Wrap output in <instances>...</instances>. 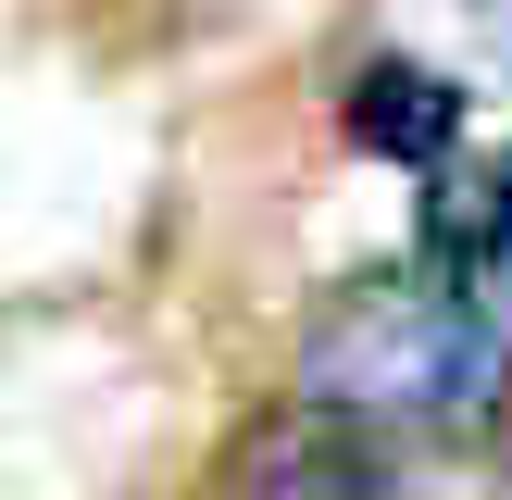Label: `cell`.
Returning a JSON list of instances; mask_svg holds the SVG:
<instances>
[{
  "label": "cell",
  "instance_id": "6da1fadb",
  "mask_svg": "<svg viewBox=\"0 0 512 500\" xmlns=\"http://www.w3.org/2000/svg\"><path fill=\"white\" fill-rule=\"evenodd\" d=\"M300 375H313V400L338 425H375V438H388V425L488 413L512 350H500V325L475 313L438 263H375V275H350V288H325L313 338H300Z\"/></svg>",
  "mask_w": 512,
  "mask_h": 500
},
{
  "label": "cell",
  "instance_id": "7a4b0ae2",
  "mask_svg": "<svg viewBox=\"0 0 512 500\" xmlns=\"http://www.w3.org/2000/svg\"><path fill=\"white\" fill-rule=\"evenodd\" d=\"M350 138H363L375 163H400V175H450V150H463V88H450L438 63H413V50H375V63L350 75Z\"/></svg>",
  "mask_w": 512,
  "mask_h": 500
},
{
  "label": "cell",
  "instance_id": "3957f363",
  "mask_svg": "<svg viewBox=\"0 0 512 500\" xmlns=\"http://www.w3.org/2000/svg\"><path fill=\"white\" fill-rule=\"evenodd\" d=\"M238 500H413V475L388 463V438L375 425H275L263 450H250Z\"/></svg>",
  "mask_w": 512,
  "mask_h": 500
},
{
  "label": "cell",
  "instance_id": "277c9868",
  "mask_svg": "<svg viewBox=\"0 0 512 500\" xmlns=\"http://www.w3.org/2000/svg\"><path fill=\"white\" fill-rule=\"evenodd\" d=\"M425 263H438L450 288L500 325V350H512V150L438 188V250H425Z\"/></svg>",
  "mask_w": 512,
  "mask_h": 500
},
{
  "label": "cell",
  "instance_id": "5b68a950",
  "mask_svg": "<svg viewBox=\"0 0 512 500\" xmlns=\"http://www.w3.org/2000/svg\"><path fill=\"white\" fill-rule=\"evenodd\" d=\"M488 450H500V500H512V375H500V400H488Z\"/></svg>",
  "mask_w": 512,
  "mask_h": 500
},
{
  "label": "cell",
  "instance_id": "8992f818",
  "mask_svg": "<svg viewBox=\"0 0 512 500\" xmlns=\"http://www.w3.org/2000/svg\"><path fill=\"white\" fill-rule=\"evenodd\" d=\"M475 38H488L500 63H512V0H475Z\"/></svg>",
  "mask_w": 512,
  "mask_h": 500
}]
</instances>
